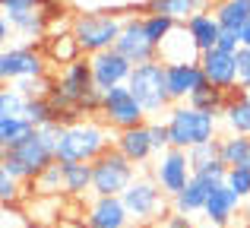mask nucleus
<instances>
[{
	"mask_svg": "<svg viewBox=\"0 0 250 228\" xmlns=\"http://www.w3.org/2000/svg\"><path fill=\"white\" fill-rule=\"evenodd\" d=\"M51 102L57 108V121L70 124L80 121V117H98V108H102V89L92 80V67L89 57H80V61L67 63L54 73V86H51Z\"/></svg>",
	"mask_w": 250,
	"mask_h": 228,
	"instance_id": "nucleus-1",
	"label": "nucleus"
},
{
	"mask_svg": "<svg viewBox=\"0 0 250 228\" xmlns=\"http://www.w3.org/2000/svg\"><path fill=\"white\" fill-rule=\"evenodd\" d=\"M63 124H44L35 127L25 140H19L16 146L0 149V165L10 174H16L19 181H35L44 168H51L57 162V143H61Z\"/></svg>",
	"mask_w": 250,
	"mask_h": 228,
	"instance_id": "nucleus-2",
	"label": "nucleus"
},
{
	"mask_svg": "<svg viewBox=\"0 0 250 228\" xmlns=\"http://www.w3.org/2000/svg\"><path fill=\"white\" fill-rule=\"evenodd\" d=\"M111 146H114V130L102 117H80V121L63 124L57 162H95Z\"/></svg>",
	"mask_w": 250,
	"mask_h": 228,
	"instance_id": "nucleus-3",
	"label": "nucleus"
},
{
	"mask_svg": "<svg viewBox=\"0 0 250 228\" xmlns=\"http://www.w3.org/2000/svg\"><path fill=\"white\" fill-rule=\"evenodd\" d=\"M165 124H168V133H171V146H177V149H193L200 143H209L215 136H222L219 133L222 117L200 111L190 102H174L165 114Z\"/></svg>",
	"mask_w": 250,
	"mask_h": 228,
	"instance_id": "nucleus-4",
	"label": "nucleus"
},
{
	"mask_svg": "<svg viewBox=\"0 0 250 228\" xmlns=\"http://www.w3.org/2000/svg\"><path fill=\"white\" fill-rule=\"evenodd\" d=\"M130 92L136 95V102L143 105V111L149 117H159V114H168V108L174 105L168 92V70L162 61H146V63H136L133 73L127 80Z\"/></svg>",
	"mask_w": 250,
	"mask_h": 228,
	"instance_id": "nucleus-5",
	"label": "nucleus"
},
{
	"mask_svg": "<svg viewBox=\"0 0 250 228\" xmlns=\"http://www.w3.org/2000/svg\"><path fill=\"white\" fill-rule=\"evenodd\" d=\"M124 206H127L133 225H152L155 219L171 212V197L159 187L152 174H136V181L121 193Z\"/></svg>",
	"mask_w": 250,
	"mask_h": 228,
	"instance_id": "nucleus-6",
	"label": "nucleus"
},
{
	"mask_svg": "<svg viewBox=\"0 0 250 228\" xmlns=\"http://www.w3.org/2000/svg\"><path fill=\"white\" fill-rule=\"evenodd\" d=\"M121 29L124 19L114 13H76V16H70V32L76 35L85 57L114 48L121 38Z\"/></svg>",
	"mask_w": 250,
	"mask_h": 228,
	"instance_id": "nucleus-7",
	"label": "nucleus"
},
{
	"mask_svg": "<svg viewBox=\"0 0 250 228\" xmlns=\"http://www.w3.org/2000/svg\"><path fill=\"white\" fill-rule=\"evenodd\" d=\"M136 174H140V168H136L121 149L111 146L92 162V193L121 197V193L136 181Z\"/></svg>",
	"mask_w": 250,
	"mask_h": 228,
	"instance_id": "nucleus-8",
	"label": "nucleus"
},
{
	"mask_svg": "<svg viewBox=\"0 0 250 228\" xmlns=\"http://www.w3.org/2000/svg\"><path fill=\"white\" fill-rule=\"evenodd\" d=\"M98 117L108 124L111 130H127V127H140V124L149 121V114L143 111V105L136 102V95L130 92V86H114L102 92V108H98Z\"/></svg>",
	"mask_w": 250,
	"mask_h": 228,
	"instance_id": "nucleus-9",
	"label": "nucleus"
},
{
	"mask_svg": "<svg viewBox=\"0 0 250 228\" xmlns=\"http://www.w3.org/2000/svg\"><path fill=\"white\" fill-rule=\"evenodd\" d=\"M149 174L159 181V187L168 193V197H177V193L190 184V178H193V165H190L187 149L171 146V149H165V152H159L152 159Z\"/></svg>",
	"mask_w": 250,
	"mask_h": 228,
	"instance_id": "nucleus-10",
	"label": "nucleus"
},
{
	"mask_svg": "<svg viewBox=\"0 0 250 228\" xmlns=\"http://www.w3.org/2000/svg\"><path fill=\"white\" fill-rule=\"evenodd\" d=\"M29 76H48V57H44V51L29 48V44L0 51V80L19 83V80H29Z\"/></svg>",
	"mask_w": 250,
	"mask_h": 228,
	"instance_id": "nucleus-11",
	"label": "nucleus"
},
{
	"mask_svg": "<svg viewBox=\"0 0 250 228\" xmlns=\"http://www.w3.org/2000/svg\"><path fill=\"white\" fill-rule=\"evenodd\" d=\"M130 63H146V61H159V48L149 41L146 35V25H143V16H124V29H121V38L114 44Z\"/></svg>",
	"mask_w": 250,
	"mask_h": 228,
	"instance_id": "nucleus-12",
	"label": "nucleus"
},
{
	"mask_svg": "<svg viewBox=\"0 0 250 228\" xmlns=\"http://www.w3.org/2000/svg\"><path fill=\"white\" fill-rule=\"evenodd\" d=\"M130 212L121 197H102L92 193V200L83 206V225L85 228H130Z\"/></svg>",
	"mask_w": 250,
	"mask_h": 228,
	"instance_id": "nucleus-13",
	"label": "nucleus"
},
{
	"mask_svg": "<svg viewBox=\"0 0 250 228\" xmlns=\"http://www.w3.org/2000/svg\"><path fill=\"white\" fill-rule=\"evenodd\" d=\"M200 67L206 73V83H212L215 89L222 92H238V54L234 51H222V48H212V51H203L200 54Z\"/></svg>",
	"mask_w": 250,
	"mask_h": 228,
	"instance_id": "nucleus-14",
	"label": "nucleus"
},
{
	"mask_svg": "<svg viewBox=\"0 0 250 228\" xmlns=\"http://www.w3.org/2000/svg\"><path fill=\"white\" fill-rule=\"evenodd\" d=\"M89 67H92V80L95 86L102 89H114V86H124L133 73V63L121 54L117 48H108V51H98V54H89Z\"/></svg>",
	"mask_w": 250,
	"mask_h": 228,
	"instance_id": "nucleus-15",
	"label": "nucleus"
},
{
	"mask_svg": "<svg viewBox=\"0 0 250 228\" xmlns=\"http://www.w3.org/2000/svg\"><path fill=\"white\" fill-rule=\"evenodd\" d=\"M241 209H244V200L222 181V184H215V190L209 193V200H206V206H203L200 216L206 219L212 228H228L234 219L241 216Z\"/></svg>",
	"mask_w": 250,
	"mask_h": 228,
	"instance_id": "nucleus-16",
	"label": "nucleus"
},
{
	"mask_svg": "<svg viewBox=\"0 0 250 228\" xmlns=\"http://www.w3.org/2000/svg\"><path fill=\"white\" fill-rule=\"evenodd\" d=\"M114 149H121L136 168L152 165L155 159V146H152V133H149V121L140 124V127H127L114 133Z\"/></svg>",
	"mask_w": 250,
	"mask_h": 228,
	"instance_id": "nucleus-17",
	"label": "nucleus"
},
{
	"mask_svg": "<svg viewBox=\"0 0 250 228\" xmlns=\"http://www.w3.org/2000/svg\"><path fill=\"white\" fill-rule=\"evenodd\" d=\"M215 184H222V181L206 178V174H193V178H190V184L184 187L177 197H171V212H184V216H200L203 206H206V200H209V193L215 190Z\"/></svg>",
	"mask_w": 250,
	"mask_h": 228,
	"instance_id": "nucleus-18",
	"label": "nucleus"
},
{
	"mask_svg": "<svg viewBox=\"0 0 250 228\" xmlns=\"http://www.w3.org/2000/svg\"><path fill=\"white\" fill-rule=\"evenodd\" d=\"M200 54H203V51L196 48V41L190 38V32H187L184 22H177L174 32L159 44V61L165 63V67H168V63H196Z\"/></svg>",
	"mask_w": 250,
	"mask_h": 228,
	"instance_id": "nucleus-19",
	"label": "nucleus"
},
{
	"mask_svg": "<svg viewBox=\"0 0 250 228\" xmlns=\"http://www.w3.org/2000/svg\"><path fill=\"white\" fill-rule=\"evenodd\" d=\"M165 70H168V92L174 102H187L206 83V73H203L200 61L196 63H168Z\"/></svg>",
	"mask_w": 250,
	"mask_h": 228,
	"instance_id": "nucleus-20",
	"label": "nucleus"
},
{
	"mask_svg": "<svg viewBox=\"0 0 250 228\" xmlns=\"http://www.w3.org/2000/svg\"><path fill=\"white\" fill-rule=\"evenodd\" d=\"M222 127H225V133L250 136V92L247 89H238V92L228 95V105L222 111Z\"/></svg>",
	"mask_w": 250,
	"mask_h": 228,
	"instance_id": "nucleus-21",
	"label": "nucleus"
},
{
	"mask_svg": "<svg viewBox=\"0 0 250 228\" xmlns=\"http://www.w3.org/2000/svg\"><path fill=\"white\" fill-rule=\"evenodd\" d=\"M42 51H44V57H48V63H54L57 70L67 67V63H73V61H80V57H85L73 32H63V35H51L48 32Z\"/></svg>",
	"mask_w": 250,
	"mask_h": 228,
	"instance_id": "nucleus-22",
	"label": "nucleus"
},
{
	"mask_svg": "<svg viewBox=\"0 0 250 228\" xmlns=\"http://www.w3.org/2000/svg\"><path fill=\"white\" fill-rule=\"evenodd\" d=\"M184 25H187L190 38L196 41L200 51H212L215 44H219V38H222V22H219V16H215L212 10H203V13H196V16H190Z\"/></svg>",
	"mask_w": 250,
	"mask_h": 228,
	"instance_id": "nucleus-23",
	"label": "nucleus"
},
{
	"mask_svg": "<svg viewBox=\"0 0 250 228\" xmlns=\"http://www.w3.org/2000/svg\"><path fill=\"white\" fill-rule=\"evenodd\" d=\"M63 168V197L83 200L92 193V162H61Z\"/></svg>",
	"mask_w": 250,
	"mask_h": 228,
	"instance_id": "nucleus-24",
	"label": "nucleus"
},
{
	"mask_svg": "<svg viewBox=\"0 0 250 228\" xmlns=\"http://www.w3.org/2000/svg\"><path fill=\"white\" fill-rule=\"evenodd\" d=\"M212 0H149L146 3V13H165V16L177 19V22H187L190 16L209 10Z\"/></svg>",
	"mask_w": 250,
	"mask_h": 228,
	"instance_id": "nucleus-25",
	"label": "nucleus"
},
{
	"mask_svg": "<svg viewBox=\"0 0 250 228\" xmlns=\"http://www.w3.org/2000/svg\"><path fill=\"white\" fill-rule=\"evenodd\" d=\"M222 162L228 168H250V136L244 133H222Z\"/></svg>",
	"mask_w": 250,
	"mask_h": 228,
	"instance_id": "nucleus-26",
	"label": "nucleus"
},
{
	"mask_svg": "<svg viewBox=\"0 0 250 228\" xmlns=\"http://www.w3.org/2000/svg\"><path fill=\"white\" fill-rule=\"evenodd\" d=\"M48 16L51 13H44V6H42V10H29V13H13L10 22H13V32L22 38H44L48 35Z\"/></svg>",
	"mask_w": 250,
	"mask_h": 228,
	"instance_id": "nucleus-27",
	"label": "nucleus"
},
{
	"mask_svg": "<svg viewBox=\"0 0 250 228\" xmlns=\"http://www.w3.org/2000/svg\"><path fill=\"white\" fill-rule=\"evenodd\" d=\"M212 13L219 16L222 29L241 32V25L250 22V0H219V3L212 6Z\"/></svg>",
	"mask_w": 250,
	"mask_h": 228,
	"instance_id": "nucleus-28",
	"label": "nucleus"
},
{
	"mask_svg": "<svg viewBox=\"0 0 250 228\" xmlns=\"http://www.w3.org/2000/svg\"><path fill=\"white\" fill-rule=\"evenodd\" d=\"M32 130H35V124H32L25 114H0V149L16 146V143L25 140Z\"/></svg>",
	"mask_w": 250,
	"mask_h": 228,
	"instance_id": "nucleus-29",
	"label": "nucleus"
},
{
	"mask_svg": "<svg viewBox=\"0 0 250 228\" xmlns=\"http://www.w3.org/2000/svg\"><path fill=\"white\" fill-rule=\"evenodd\" d=\"M190 105L193 108H200V111H209V114H219L225 111V105H228V92H222V89H215L212 83H203L200 89H196L193 95H190Z\"/></svg>",
	"mask_w": 250,
	"mask_h": 228,
	"instance_id": "nucleus-30",
	"label": "nucleus"
},
{
	"mask_svg": "<svg viewBox=\"0 0 250 228\" xmlns=\"http://www.w3.org/2000/svg\"><path fill=\"white\" fill-rule=\"evenodd\" d=\"M143 25H146V35H149V41L159 48L162 41L174 32V25H177V19H171L165 16V13H143Z\"/></svg>",
	"mask_w": 250,
	"mask_h": 228,
	"instance_id": "nucleus-31",
	"label": "nucleus"
},
{
	"mask_svg": "<svg viewBox=\"0 0 250 228\" xmlns=\"http://www.w3.org/2000/svg\"><path fill=\"white\" fill-rule=\"evenodd\" d=\"M32 184H35L38 197H54V193H63V168H61V162H54L51 168H44Z\"/></svg>",
	"mask_w": 250,
	"mask_h": 228,
	"instance_id": "nucleus-32",
	"label": "nucleus"
},
{
	"mask_svg": "<svg viewBox=\"0 0 250 228\" xmlns=\"http://www.w3.org/2000/svg\"><path fill=\"white\" fill-rule=\"evenodd\" d=\"M25 117H29L35 127H44V124H54L57 121V108L54 102L44 95V99H29L25 102Z\"/></svg>",
	"mask_w": 250,
	"mask_h": 228,
	"instance_id": "nucleus-33",
	"label": "nucleus"
},
{
	"mask_svg": "<svg viewBox=\"0 0 250 228\" xmlns=\"http://www.w3.org/2000/svg\"><path fill=\"white\" fill-rule=\"evenodd\" d=\"M25 102L29 99L13 83H3V89H0V114H25Z\"/></svg>",
	"mask_w": 250,
	"mask_h": 228,
	"instance_id": "nucleus-34",
	"label": "nucleus"
},
{
	"mask_svg": "<svg viewBox=\"0 0 250 228\" xmlns=\"http://www.w3.org/2000/svg\"><path fill=\"white\" fill-rule=\"evenodd\" d=\"M22 184L25 181H19L16 174H10L3 165H0V200H3V206H16L19 197H22Z\"/></svg>",
	"mask_w": 250,
	"mask_h": 228,
	"instance_id": "nucleus-35",
	"label": "nucleus"
},
{
	"mask_svg": "<svg viewBox=\"0 0 250 228\" xmlns=\"http://www.w3.org/2000/svg\"><path fill=\"white\" fill-rule=\"evenodd\" d=\"M222 143H219V136L215 140H209V143H200V146H193V149H187V155H190V165H193V171L200 165H209V162H215V159H222Z\"/></svg>",
	"mask_w": 250,
	"mask_h": 228,
	"instance_id": "nucleus-36",
	"label": "nucleus"
},
{
	"mask_svg": "<svg viewBox=\"0 0 250 228\" xmlns=\"http://www.w3.org/2000/svg\"><path fill=\"white\" fill-rule=\"evenodd\" d=\"M225 184L231 187L241 200H250V168H228Z\"/></svg>",
	"mask_w": 250,
	"mask_h": 228,
	"instance_id": "nucleus-37",
	"label": "nucleus"
},
{
	"mask_svg": "<svg viewBox=\"0 0 250 228\" xmlns=\"http://www.w3.org/2000/svg\"><path fill=\"white\" fill-rule=\"evenodd\" d=\"M149 133H152V146H155V155L171 149V133H168V124L159 121V117H149Z\"/></svg>",
	"mask_w": 250,
	"mask_h": 228,
	"instance_id": "nucleus-38",
	"label": "nucleus"
},
{
	"mask_svg": "<svg viewBox=\"0 0 250 228\" xmlns=\"http://www.w3.org/2000/svg\"><path fill=\"white\" fill-rule=\"evenodd\" d=\"M146 228H193V219L184 216V212H168V216L155 219V222L146 225Z\"/></svg>",
	"mask_w": 250,
	"mask_h": 228,
	"instance_id": "nucleus-39",
	"label": "nucleus"
},
{
	"mask_svg": "<svg viewBox=\"0 0 250 228\" xmlns=\"http://www.w3.org/2000/svg\"><path fill=\"white\" fill-rule=\"evenodd\" d=\"M44 0H0V10L6 13V16H13V13H29V10H42Z\"/></svg>",
	"mask_w": 250,
	"mask_h": 228,
	"instance_id": "nucleus-40",
	"label": "nucleus"
},
{
	"mask_svg": "<svg viewBox=\"0 0 250 228\" xmlns=\"http://www.w3.org/2000/svg\"><path fill=\"white\" fill-rule=\"evenodd\" d=\"M238 86L250 92V48L247 44H241L238 51Z\"/></svg>",
	"mask_w": 250,
	"mask_h": 228,
	"instance_id": "nucleus-41",
	"label": "nucleus"
},
{
	"mask_svg": "<svg viewBox=\"0 0 250 228\" xmlns=\"http://www.w3.org/2000/svg\"><path fill=\"white\" fill-rule=\"evenodd\" d=\"M215 48H222V51H234L238 54L241 51V35L234 29H222V38H219V44Z\"/></svg>",
	"mask_w": 250,
	"mask_h": 228,
	"instance_id": "nucleus-42",
	"label": "nucleus"
},
{
	"mask_svg": "<svg viewBox=\"0 0 250 228\" xmlns=\"http://www.w3.org/2000/svg\"><path fill=\"white\" fill-rule=\"evenodd\" d=\"M10 29H13V22H10V16H3V19H0V41H10Z\"/></svg>",
	"mask_w": 250,
	"mask_h": 228,
	"instance_id": "nucleus-43",
	"label": "nucleus"
},
{
	"mask_svg": "<svg viewBox=\"0 0 250 228\" xmlns=\"http://www.w3.org/2000/svg\"><path fill=\"white\" fill-rule=\"evenodd\" d=\"M238 35H241V44H247V48H250V22L241 25V32H238Z\"/></svg>",
	"mask_w": 250,
	"mask_h": 228,
	"instance_id": "nucleus-44",
	"label": "nucleus"
},
{
	"mask_svg": "<svg viewBox=\"0 0 250 228\" xmlns=\"http://www.w3.org/2000/svg\"><path fill=\"white\" fill-rule=\"evenodd\" d=\"M241 219H244V225L250 228V200H244V209H241Z\"/></svg>",
	"mask_w": 250,
	"mask_h": 228,
	"instance_id": "nucleus-45",
	"label": "nucleus"
},
{
	"mask_svg": "<svg viewBox=\"0 0 250 228\" xmlns=\"http://www.w3.org/2000/svg\"><path fill=\"white\" fill-rule=\"evenodd\" d=\"M57 228H85L83 222H63V225H57Z\"/></svg>",
	"mask_w": 250,
	"mask_h": 228,
	"instance_id": "nucleus-46",
	"label": "nucleus"
},
{
	"mask_svg": "<svg viewBox=\"0 0 250 228\" xmlns=\"http://www.w3.org/2000/svg\"><path fill=\"white\" fill-rule=\"evenodd\" d=\"M19 228H25V225H19Z\"/></svg>",
	"mask_w": 250,
	"mask_h": 228,
	"instance_id": "nucleus-47",
	"label": "nucleus"
},
{
	"mask_svg": "<svg viewBox=\"0 0 250 228\" xmlns=\"http://www.w3.org/2000/svg\"><path fill=\"white\" fill-rule=\"evenodd\" d=\"M193 228H196V225H193Z\"/></svg>",
	"mask_w": 250,
	"mask_h": 228,
	"instance_id": "nucleus-48",
	"label": "nucleus"
}]
</instances>
